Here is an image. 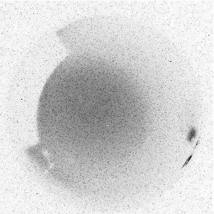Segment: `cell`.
<instances>
[{"label": "cell", "mask_w": 214, "mask_h": 214, "mask_svg": "<svg viewBox=\"0 0 214 214\" xmlns=\"http://www.w3.org/2000/svg\"><path fill=\"white\" fill-rule=\"evenodd\" d=\"M199 138H200V137H199V138L198 140H197V142L195 146V147H194V149H193V152H192V153H191V154L189 155V156L187 158V159L186 160L185 162V164H184V165H183V166H182V168L181 169H183V168L184 167H185V166H186L187 165V164H188L189 162L190 161V160H191V158H192V157H193V154H194V152H195V148H196L197 146V145H198L199 144Z\"/></svg>", "instance_id": "obj_2"}, {"label": "cell", "mask_w": 214, "mask_h": 214, "mask_svg": "<svg viewBox=\"0 0 214 214\" xmlns=\"http://www.w3.org/2000/svg\"><path fill=\"white\" fill-rule=\"evenodd\" d=\"M197 131L196 128L193 127L190 128L188 133L187 140L189 143H193L194 139L197 136Z\"/></svg>", "instance_id": "obj_1"}]
</instances>
